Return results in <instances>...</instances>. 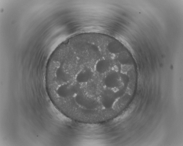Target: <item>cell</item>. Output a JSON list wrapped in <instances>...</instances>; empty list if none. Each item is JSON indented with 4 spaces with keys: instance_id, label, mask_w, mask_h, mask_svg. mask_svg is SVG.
Segmentation results:
<instances>
[{
    "instance_id": "6da1fadb",
    "label": "cell",
    "mask_w": 183,
    "mask_h": 146,
    "mask_svg": "<svg viewBox=\"0 0 183 146\" xmlns=\"http://www.w3.org/2000/svg\"><path fill=\"white\" fill-rule=\"evenodd\" d=\"M112 64V59L109 57L101 58L96 62L95 65L96 70L99 73L104 74L109 70Z\"/></svg>"
},
{
    "instance_id": "7a4b0ae2",
    "label": "cell",
    "mask_w": 183,
    "mask_h": 146,
    "mask_svg": "<svg viewBox=\"0 0 183 146\" xmlns=\"http://www.w3.org/2000/svg\"><path fill=\"white\" fill-rule=\"evenodd\" d=\"M93 73L91 69L88 67L84 68L77 74L75 80L78 83H85L90 81L92 78Z\"/></svg>"
},
{
    "instance_id": "3957f363",
    "label": "cell",
    "mask_w": 183,
    "mask_h": 146,
    "mask_svg": "<svg viewBox=\"0 0 183 146\" xmlns=\"http://www.w3.org/2000/svg\"><path fill=\"white\" fill-rule=\"evenodd\" d=\"M118 80V74L116 72L112 70L109 72L104 78L105 85L108 87H114Z\"/></svg>"
}]
</instances>
